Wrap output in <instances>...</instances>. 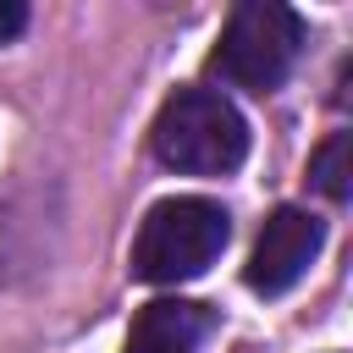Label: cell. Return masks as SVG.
<instances>
[{
	"mask_svg": "<svg viewBox=\"0 0 353 353\" xmlns=\"http://www.w3.org/2000/svg\"><path fill=\"white\" fill-rule=\"evenodd\" d=\"M226 237H232V215L215 199H199V193L160 199L132 237V276L154 287L193 281L221 259Z\"/></svg>",
	"mask_w": 353,
	"mask_h": 353,
	"instance_id": "1",
	"label": "cell"
},
{
	"mask_svg": "<svg viewBox=\"0 0 353 353\" xmlns=\"http://www.w3.org/2000/svg\"><path fill=\"white\" fill-rule=\"evenodd\" d=\"M22 28H28V6L22 0H0V44H11Z\"/></svg>",
	"mask_w": 353,
	"mask_h": 353,
	"instance_id": "7",
	"label": "cell"
},
{
	"mask_svg": "<svg viewBox=\"0 0 353 353\" xmlns=\"http://www.w3.org/2000/svg\"><path fill=\"white\" fill-rule=\"evenodd\" d=\"M309 176H314V188H320L331 204H347V199H353V132H331V138L314 149Z\"/></svg>",
	"mask_w": 353,
	"mask_h": 353,
	"instance_id": "6",
	"label": "cell"
},
{
	"mask_svg": "<svg viewBox=\"0 0 353 353\" xmlns=\"http://www.w3.org/2000/svg\"><path fill=\"white\" fill-rule=\"evenodd\" d=\"M320 248H325V221H320V215H309V210H298V204H281V210H270V215H265V226H259V237H254V254H248L243 281H248L254 292L276 298V292H287V287L314 265V254H320Z\"/></svg>",
	"mask_w": 353,
	"mask_h": 353,
	"instance_id": "4",
	"label": "cell"
},
{
	"mask_svg": "<svg viewBox=\"0 0 353 353\" xmlns=\"http://www.w3.org/2000/svg\"><path fill=\"white\" fill-rule=\"evenodd\" d=\"M303 50V17L292 6H276V0H243L232 6L215 50H210V72L232 88H248V94H270L287 83L292 61Z\"/></svg>",
	"mask_w": 353,
	"mask_h": 353,
	"instance_id": "3",
	"label": "cell"
},
{
	"mask_svg": "<svg viewBox=\"0 0 353 353\" xmlns=\"http://www.w3.org/2000/svg\"><path fill=\"white\" fill-rule=\"evenodd\" d=\"M210 331V309L188 303V298H154L138 309L132 331H127V353H199Z\"/></svg>",
	"mask_w": 353,
	"mask_h": 353,
	"instance_id": "5",
	"label": "cell"
},
{
	"mask_svg": "<svg viewBox=\"0 0 353 353\" xmlns=\"http://www.w3.org/2000/svg\"><path fill=\"white\" fill-rule=\"evenodd\" d=\"M149 143L154 154L171 165V171H188V176H226L243 165L248 154V121L243 110L215 94V88H176L154 127H149Z\"/></svg>",
	"mask_w": 353,
	"mask_h": 353,
	"instance_id": "2",
	"label": "cell"
}]
</instances>
